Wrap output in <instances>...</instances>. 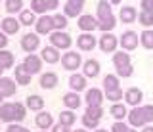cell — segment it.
<instances>
[{"mask_svg":"<svg viewBox=\"0 0 153 132\" xmlns=\"http://www.w3.org/2000/svg\"><path fill=\"white\" fill-rule=\"evenodd\" d=\"M25 119V105H21L19 102L16 103H2L0 105V121L13 122V121H23Z\"/></svg>","mask_w":153,"mask_h":132,"instance_id":"7a4b0ae2","label":"cell"},{"mask_svg":"<svg viewBox=\"0 0 153 132\" xmlns=\"http://www.w3.org/2000/svg\"><path fill=\"white\" fill-rule=\"evenodd\" d=\"M54 132H69V126H65V125H61V122H59V125L54 126Z\"/></svg>","mask_w":153,"mask_h":132,"instance_id":"c3c4849f","label":"cell"},{"mask_svg":"<svg viewBox=\"0 0 153 132\" xmlns=\"http://www.w3.org/2000/svg\"><path fill=\"white\" fill-rule=\"evenodd\" d=\"M111 4H121V0H109Z\"/></svg>","mask_w":153,"mask_h":132,"instance_id":"f907efd6","label":"cell"},{"mask_svg":"<svg viewBox=\"0 0 153 132\" xmlns=\"http://www.w3.org/2000/svg\"><path fill=\"white\" fill-rule=\"evenodd\" d=\"M63 103L69 107V109H79V107H80V96H79V92L65 94V96H63Z\"/></svg>","mask_w":153,"mask_h":132,"instance_id":"cb8c5ba5","label":"cell"},{"mask_svg":"<svg viewBox=\"0 0 153 132\" xmlns=\"http://www.w3.org/2000/svg\"><path fill=\"white\" fill-rule=\"evenodd\" d=\"M40 58H42V61H46V63H57V61H59V52H57L56 46H46V48L42 50Z\"/></svg>","mask_w":153,"mask_h":132,"instance_id":"e0dca14e","label":"cell"},{"mask_svg":"<svg viewBox=\"0 0 153 132\" xmlns=\"http://www.w3.org/2000/svg\"><path fill=\"white\" fill-rule=\"evenodd\" d=\"M38 46H40V39H38L36 35H33V33H27L21 39V48L25 52H35Z\"/></svg>","mask_w":153,"mask_h":132,"instance_id":"8fae6325","label":"cell"},{"mask_svg":"<svg viewBox=\"0 0 153 132\" xmlns=\"http://www.w3.org/2000/svg\"><path fill=\"white\" fill-rule=\"evenodd\" d=\"M82 125L86 126V128H98L100 121H98V119H92V117H88V115L84 113V117H82Z\"/></svg>","mask_w":153,"mask_h":132,"instance_id":"7bdbcfd3","label":"cell"},{"mask_svg":"<svg viewBox=\"0 0 153 132\" xmlns=\"http://www.w3.org/2000/svg\"><path fill=\"white\" fill-rule=\"evenodd\" d=\"M138 23H140L142 27H146V29L153 27V12H146V10H142L140 13H138Z\"/></svg>","mask_w":153,"mask_h":132,"instance_id":"f1b7e54d","label":"cell"},{"mask_svg":"<svg viewBox=\"0 0 153 132\" xmlns=\"http://www.w3.org/2000/svg\"><path fill=\"white\" fill-rule=\"evenodd\" d=\"M36 33L38 35H48V33H52L56 29L54 27V17H50V16H42L40 19H36Z\"/></svg>","mask_w":153,"mask_h":132,"instance_id":"9c48e42d","label":"cell"},{"mask_svg":"<svg viewBox=\"0 0 153 132\" xmlns=\"http://www.w3.org/2000/svg\"><path fill=\"white\" fill-rule=\"evenodd\" d=\"M79 29L84 33H92L94 29H98V21L92 16H80L79 17Z\"/></svg>","mask_w":153,"mask_h":132,"instance_id":"4fadbf2b","label":"cell"},{"mask_svg":"<svg viewBox=\"0 0 153 132\" xmlns=\"http://www.w3.org/2000/svg\"><path fill=\"white\" fill-rule=\"evenodd\" d=\"M27 107L33 111H40L44 107V100L40 96H27Z\"/></svg>","mask_w":153,"mask_h":132,"instance_id":"4dcf8cb0","label":"cell"},{"mask_svg":"<svg viewBox=\"0 0 153 132\" xmlns=\"http://www.w3.org/2000/svg\"><path fill=\"white\" fill-rule=\"evenodd\" d=\"M31 10L35 12V13H44L48 10L46 0H33V2H31Z\"/></svg>","mask_w":153,"mask_h":132,"instance_id":"f35d334b","label":"cell"},{"mask_svg":"<svg viewBox=\"0 0 153 132\" xmlns=\"http://www.w3.org/2000/svg\"><path fill=\"white\" fill-rule=\"evenodd\" d=\"M109 113H111V115H113L117 121H123L124 117H128V109H126V105H123V103H119V102L111 105Z\"/></svg>","mask_w":153,"mask_h":132,"instance_id":"d4e9b609","label":"cell"},{"mask_svg":"<svg viewBox=\"0 0 153 132\" xmlns=\"http://www.w3.org/2000/svg\"><path fill=\"white\" fill-rule=\"evenodd\" d=\"M23 65L27 67V71L31 75H35V73L40 71V67H42V58H38L35 54H29L25 58V61H23Z\"/></svg>","mask_w":153,"mask_h":132,"instance_id":"7c38bea8","label":"cell"},{"mask_svg":"<svg viewBox=\"0 0 153 132\" xmlns=\"http://www.w3.org/2000/svg\"><path fill=\"white\" fill-rule=\"evenodd\" d=\"M19 21H21L23 25H33V23H36L35 12H33V10H23L21 13H19Z\"/></svg>","mask_w":153,"mask_h":132,"instance_id":"836d02e7","label":"cell"},{"mask_svg":"<svg viewBox=\"0 0 153 132\" xmlns=\"http://www.w3.org/2000/svg\"><path fill=\"white\" fill-rule=\"evenodd\" d=\"M40 132H46V130H40Z\"/></svg>","mask_w":153,"mask_h":132,"instance_id":"9f6ffc18","label":"cell"},{"mask_svg":"<svg viewBox=\"0 0 153 132\" xmlns=\"http://www.w3.org/2000/svg\"><path fill=\"white\" fill-rule=\"evenodd\" d=\"M140 6H142V10H146V12H153V0H142Z\"/></svg>","mask_w":153,"mask_h":132,"instance_id":"f6af8a7d","label":"cell"},{"mask_svg":"<svg viewBox=\"0 0 153 132\" xmlns=\"http://www.w3.org/2000/svg\"><path fill=\"white\" fill-rule=\"evenodd\" d=\"M82 69H84V77L96 79V77L100 75V61H98V59H86Z\"/></svg>","mask_w":153,"mask_h":132,"instance_id":"5bb4252c","label":"cell"},{"mask_svg":"<svg viewBox=\"0 0 153 132\" xmlns=\"http://www.w3.org/2000/svg\"><path fill=\"white\" fill-rule=\"evenodd\" d=\"M4 73V67H2V65H0V75H2Z\"/></svg>","mask_w":153,"mask_h":132,"instance_id":"11a10c76","label":"cell"},{"mask_svg":"<svg viewBox=\"0 0 153 132\" xmlns=\"http://www.w3.org/2000/svg\"><path fill=\"white\" fill-rule=\"evenodd\" d=\"M119 77L117 75H105L103 77V90L111 92V90H119Z\"/></svg>","mask_w":153,"mask_h":132,"instance_id":"484cf974","label":"cell"},{"mask_svg":"<svg viewBox=\"0 0 153 132\" xmlns=\"http://www.w3.org/2000/svg\"><path fill=\"white\" fill-rule=\"evenodd\" d=\"M46 6H48V10H56L59 6V0H46Z\"/></svg>","mask_w":153,"mask_h":132,"instance_id":"bcb514c9","label":"cell"},{"mask_svg":"<svg viewBox=\"0 0 153 132\" xmlns=\"http://www.w3.org/2000/svg\"><path fill=\"white\" fill-rule=\"evenodd\" d=\"M149 122H153V105H138L128 111V125L134 128H143Z\"/></svg>","mask_w":153,"mask_h":132,"instance_id":"6da1fadb","label":"cell"},{"mask_svg":"<svg viewBox=\"0 0 153 132\" xmlns=\"http://www.w3.org/2000/svg\"><path fill=\"white\" fill-rule=\"evenodd\" d=\"M2 31L6 35H16L19 31V19H13V17H4L2 19Z\"/></svg>","mask_w":153,"mask_h":132,"instance_id":"ffe728a7","label":"cell"},{"mask_svg":"<svg viewBox=\"0 0 153 132\" xmlns=\"http://www.w3.org/2000/svg\"><path fill=\"white\" fill-rule=\"evenodd\" d=\"M86 115L88 117H92V119H102L103 117V109H102V105H88L86 107Z\"/></svg>","mask_w":153,"mask_h":132,"instance_id":"d590c367","label":"cell"},{"mask_svg":"<svg viewBox=\"0 0 153 132\" xmlns=\"http://www.w3.org/2000/svg\"><path fill=\"white\" fill-rule=\"evenodd\" d=\"M100 48H102V52H105V54H109V52H115L119 46V40L117 36L111 35V33H103L102 36H100Z\"/></svg>","mask_w":153,"mask_h":132,"instance_id":"5b68a950","label":"cell"},{"mask_svg":"<svg viewBox=\"0 0 153 132\" xmlns=\"http://www.w3.org/2000/svg\"><path fill=\"white\" fill-rule=\"evenodd\" d=\"M96 132H107V130H103V128H96Z\"/></svg>","mask_w":153,"mask_h":132,"instance_id":"816d5d0a","label":"cell"},{"mask_svg":"<svg viewBox=\"0 0 153 132\" xmlns=\"http://www.w3.org/2000/svg\"><path fill=\"white\" fill-rule=\"evenodd\" d=\"M69 86L73 88V92H80L86 88V77L84 75H71L69 79Z\"/></svg>","mask_w":153,"mask_h":132,"instance_id":"7402d4cb","label":"cell"},{"mask_svg":"<svg viewBox=\"0 0 153 132\" xmlns=\"http://www.w3.org/2000/svg\"><path fill=\"white\" fill-rule=\"evenodd\" d=\"M16 82H19L21 86H25V84L31 82V73L27 71V67L23 63L16 67Z\"/></svg>","mask_w":153,"mask_h":132,"instance_id":"d6986e66","label":"cell"},{"mask_svg":"<svg viewBox=\"0 0 153 132\" xmlns=\"http://www.w3.org/2000/svg\"><path fill=\"white\" fill-rule=\"evenodd\" d=\"M105 98H107L109 102L117 103L119 100H123V98H124V94H123V90H121V88H119V90H111V92H105Z\"/></svg>","mask_w":153,"mask_h":132,"instance_id":"ab89813d","label":"cell"},{"mask_svg":"<svg viewBox=\"0 0 153 132\" xmlns=\"http://www.w3.org/2000/svg\"><path fill=\"white\" fill-rule=\"evenodd\" d=\"M0 92L4 94V98H10L16 94V82L8 77H0Z\"/></svg>","mask_w":153,"mask_h":132,"instance_id":"ac0fdd59","label":"cell"},{"mask_svg":"<svg viewBox=\"0 0 153 132\" xmlns=\"http://www.w3.org/2000/svg\"><path fill=\"white\" fill-rule=\"evenodd\" d=\"M96 36L92 35V33H82V35L76 39V46H79L82 52H90V50H94L96 48Z\"/></svg>","mask_w":153,"mask_h":132,"instance_id":"ba28073f","label":"cell"},{"mask_svg":"<svg viewBox=\"0 0 153 132\" xmlns=\"http://www.w3.org/2000/svg\"><path fill=\"white\" fill-rule=\"evenodd\" d=\"M75 132H86V130H84V128H76Z\"/></svg>","mask_w":153,"mask_h":132,"instance_id":"db71d44e","label":"cell"},{"mask_svg":"<svg viewBox=\"0 0 153 132\" xmlns=\"http://www.w3.org/2000/svg\"><path fill=\"white\" fill-rule=\"evenodd\" d=\"M6 132H29V128H25V126H21V125H10Z\"/></svg>","mask_w":153,"mask_h":132,"instance_id":"ee69618b","label":"cell"},{"mask_svg":"<svg viewBox=\"0 0 153 132\" xmlns=\"http://www.w3.org/2000/svg\"><path fill=\"white\" fill-rule=\"evenodd\" d=\"M109 4H111V2H107V0H100V2H98V21L107 19V17L113 16V10H111Z\"/></svg>","mask_w":153,"mask_h":132,"instance_id":"44dd1931","label":"cell"},{"mask_svg":"<svg viewBox=\"0 0 153 132\" xmlns=\"http://www.w3.org/2000/svg\"><path fill=\"white\" fill-rule=\"evenodd\" d=\"M23 0H6V12L8 13H16V12H23Z\"/></svg>","mask_w":153,"mask_h":132,"instance_id":"8d00e7d4","label":"cell"},{"mask_svg":"<svg viewBox=\"0 0 153 132\" xmlns=\"http://www.w3.org/2000/svg\"><path fill=\"white\" fill-rule=\"evenodd\" d=\"M115 25H117V21H115V16L107 17V19L98 21V29H102L103 33H111V31L115 29Z\"/></svg>","mask_w":153,"mask_h":132,"instance_id":"1f68e13d","label":"cell"},{"mask_svg":"<svg viewBox=\"0 0 153 132\" xmlns=\"http://www.w3.org/2000/svg\"><path fill=\"white\" fill-rule=\"evenodd\" d=\"M2 100H4V94H2V92H0V103H2Z\"/></svg>","mask_w":153,"mask_h":132,"instance_id":"f5cc1de1","label":"cell"},{"mask_svg":"<svg viewBox=\"0 0 153 132\" xmlns=\"http://www.w3.org/2000/svg\"><path fill=\"white\" fill-rule=\"evenodd\" d=\"M52 122H54V119H52L50 113H38V115H36V126H38V128H42V130L50 128Z\"/></svg>","mask_w":153,"mask_h":132,"instance_id":"83f0119b","label":"cell"},{"mask_svg":"<svg viewBox=\"0 0 153 132\" xmlns=\"http://www.w3.org/2000/svg\"><path fill=\"white\" fill-rule=\"evenodd\" d=\"M103 102V92L100 88H90L86 90V103L88 105H102Z\"/></svg>","mask_w":153,"mask_h":132,"instance_id":"9a60e30c","label":"cell"},{"mask_svg":"<svg viewBox=\"0 0 153 132\" xmlns=\"http://www.w3.org/2000/svg\"><path fill=\"white\" fill-rule=\"evenodd\" d=\"M142 132H153V126H149V125H146V126H143V128H142Z\"/></svg>","mask_w":153,"mask_h":132,"instance_id":"681fc988","label":"cell"},{"mask_svg":"<svg viewBox=\"0 0 153 132\" xmlns=\"http://www.w3.org/2000/svg\"><path fill=\"white\" fill-rule=\"evenodd\" d=\"M113 65H115V69L130 65V54L128 52H115L113 54Z\"/></svg>","mask_w":153,"mask_h":132,"instance_id":"603a6c76","label":"cell"},{"mask_svg":"<svg viewBox=\"0 0 153 132\" xmlns=\"http://www.w3.org/2000/svg\"><path fill=\"white\" fill-rule=\"evenodd\" d=\"M54 27H56L57 31L65 29V27H67V16H61V13L54 16Z\"/></svg>","mask_w":153,"mask_h":132,"instance_id":"60d3db41","label":"cell"},{"mask_svg":"<svg viewBox=\"0 0 153 132\" xmlns=\"http://www.w3.org/2000/svg\"><path fill=\"white\" fill-rule=\"evenodd\" d=\"M142 100H143V92L140 88H136V86L128 88V90L124 92V102H126L128 105H132V107H138L142 103Z\"/></svg>","mask_w":153,"mask_h":132,"instance_id":"52a82bcc","label":"cell"},{"mask_svg":"<svg viewBox=\"0 0 153 132\" xmlns=\"http://www.w3.org/2000/svg\"><path fill=\"white\" fill-rule=\"evenodd\" d=\"M0 65L4 69H10L13 65V54L12 52H6V50H0Z\"/></svg>","mask_w":153,"mask_h":132,"instance_id":"d6a6232c","label":"cell"},{"mask_svg":"<svg viewBox=\"0 0 153 132\" xmlns=\"http://www.w3.org/2000/svg\"><path fill=\"white\" fill-rule=\"evenodd\" d=\"M140 42H142V46H143L146 50H153V31H151V29L142 31V35H140Z\"/></svg>","mask_w":153,"mask_h":132,"instance_id":"f546056e","label":"cell"},{"mask_svg":"<svg viewBox=\"0 0 153 132\" xmlns=\"http://www.w3.org/2000/svg\"><path fill=\"white\" fill-rule=\"evenodd\" d=\"M117 71V77H132V73H134V67H132V63L130 65H124V67H119V69H115Z\"/></svg>","mask_w":153,"mask_h":132,"instance_id":"b9f144b4","label":"cell"},{"mask_svg":"<svg viewBox=\"0 0 153 132\" xmlns=\"http://www.w3.org/2000/svg\"><path fill=\"white\" fill-rule=\"evenodd\" d=\"M6 44H8V36H6V33H0V50L2 48H6Z\"/></svg>","mask_w":153,"mask_h":132,"instance_id":"7dc6e473","label":"cell"},{"mask_svg":"<svg viewBox=\"0 0 153 132\" xmlns=\"http://www.w3.org/2000/svg\"><path fill=\"white\" fill-rule=\"evenodd\" d=\"M57 84V75L56 73H44L40 77V86L46 88V90H50V88H54Z\"/></svg>","mask_w":153,"mask_h":132,"instance_id":"4316f807","label":"cell"},{"mask_svg":"<svg viewBox=\"0 0 153 132\" xmlns=\"http://www.w3.org/2000/svg\"><path fill=\"white\" fill-rule=\"evenodd\" d=\"M138 42H140V35H138V33H134V31H126V33H123V35H121L119 44L123 46V50L132 52V50L138 48Z\"/></svg>","mask_w":153,"mask_h":132,"instance_id":"3957f363","label":"cell"},{"mask_svg":"<svg viewBox=\"0 0 153 132\" xmlns=\"http://www.w3.org/2000/svg\"><path fill=\"white\" fill-rule=\"evenodd\" d=\"M61 63H63V67L67 69V71H75L76 67H80L82 59H80L79 52H65L63 58H61Z\"/></svg>","mask_w":153,"mask_h":132,"instance_id":"8992f818","label":"cell"},{"mask_svg":"<svg viewBox=\"0 0 153 132\" xmlns=\"http://www.w3.org/2000/svg\"><path fill=\"white\" fill-rule=\"evenodd\" d=\"M111 132H138V130L130 125H124L123 121H115L111 126Z\"/></svg>","mask_w":153,"mask_h":132,"instance_id":"e575fe53","label":"cell"},{"mask_svg":"<svg viewBox=\"0 0 153 132\" xmlns=\"http://www.w3.org/2000/svg\"><path fill=\"white\" fill-rule=\"evenodd\" d=\"M119 17H121L123 23H134V21L138 19V12H136V8H134V6H123Z\"/></svg>","mask_w":153,"mask_h":132,"instance_id":"2e32d148","label":"cell"},{"mask_svg":"<svg viewBox=\"0 0 153 132\" xmlns=\"http://www.w3.org/2000/svg\"><path fill=\"white\" fill-rule=\"evenodd\" d=\"M82 8H84V0H67L65 2V16L76 17V16H80Z\"/></svg>","mask_w":153,"mask_h":132,"instance_id":"30bf717a","label":"cell"},{"mask_svg":"<svg viewBox=\"0 0 153 132\" xmlns=\"http://www.w3.org/2000/svg\"><path fill=\"white\" fill-rule=\"evenodd\" d=\"M50 40H52V44L56 46L57 50H67L71 46V36L67 35V33H63V31H56V33H52L50 35Z\"/></svg>","mask_w":153,"mask_h":132,"instance_id":"277c9868","label":"cell"},{"mask_svg":"<svg viewBox=\"0 0 153 132\" xmlns=\"http://www.w3.org/2000/svg\"><path fill=\"white\" fill-rule=\"evenodd\" d=\"M59 122H61V125H65V126H71L75 122V113H71V109L61 111L59 113Z\"/></svg>","mask_w":153,"mask_h":132,"instance_id":"74e56055","label":"cell"}]
</instances>
